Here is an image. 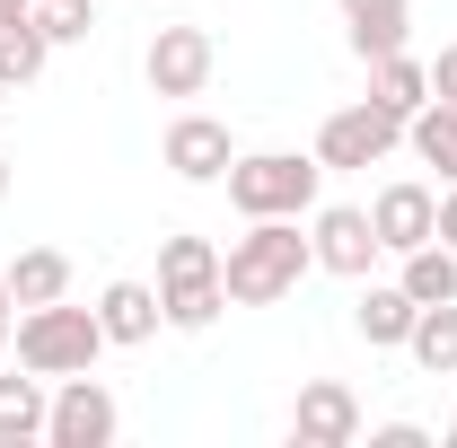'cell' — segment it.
<instances>
[{
  "instance_id": "cell-6",
  "label": "cell",
  "mask_w": 457,
  "mask_h": 448,
  "mask_svg": "<svg viewBox=\"0 0 457 448\" xmlns=\"http://www.w3.org/2000/svg\"><path fill=\"white\" fill-rule=\"evenodd\" d=\"M114 422H123V413H114V395L97 387L88 369H79V378H62L54 413H45V440H54V448H106V440H114Z\"/></svg>"
},
{
  "instance_id": "cell-19",
  "label": "cell",
  "mask_w": 457,
  "mask_h": 448,
  "mask_svg": "<svg viewBox=\"0 0 457 448\" xmlns=\"http://www.w3.org/2000/svg\"><path fill=\"white\" fill-rule=\"evenodd\" d=\"M45 54H54V45H45L36 9H27V18H0V88H27V79L45 71Z\"/></svg>"
},
{
  "instance_id": "cell-18",
  "label": "cell",
  "mask_w": 457,
  "mask_h": 448,
  "mask_svg": "<svg viewBox=\"0 0 457 448\" xmlns=\"http://www.w3.org/2000/svg\"><path fill=\"white\" fill-rule=\"evenodd\" d=\"M404 290H413L422 308H440V299H457V246H440V237L404 246Z\"/></svg>"
},
{
  "instance_id": "cell-25",
  "label": "cell",
  "mask_w": 457,
  "mask_h": 448,
  "mask_svg": "<svg viewBox=\"0 0 457 448\" xmlns=\"http://www.w3.org/2000/svg\"><path fill=\"white\" fill-rule=\"evenodd\" d=\"M431 97H440V106H457V45L431 62Z\"/></svg>"
},
{
  "instance_id": "cell-7",
  "label": "cell",
  "mask_w": 457,
  "mask_h": 448,
  "mask_svg": "<svg viewBox=\"0 0 457 448\" xmlns=\"http://www.w3.org/2000/svg\"><path fill=\"white\" fill-rule=\"evenodd\" d=\"M141 71H150L159 97H203V79H212V36H203V27H159Z\"/></svg>"
},
{
  "instance_id": "cell-15",
  "label": "cell",
  "mask_w": 457,
  "mask_h": 448,
  "mask_svg": "<svg viewBox=\"0 0 457 448\" xmlns=\"http://www.w3.org/2000/svg\"><path fill=\"white\" fill-rule=\"evenodd\" d=\"M404 141H413V159H422V168H440L457 185V106H440V97H431V106H413L404 114Z\"/></svg>"
},
{
  "instance_id": "cell-21",
  "label": "cell",
  "mask_w": 457,
  "mask_h": 448,
  "mask_svg": "<svg viewBox=\"0 0 457 448\" xmlns=\"http://www.w3.org/2000/svg\"><path fill=\"white\" fill-rule=\"evenodd\" d=\"M203 281H220L212 237H168V246H159V290H203Z\"/></svg>"
},
{
  "instance_id": "cell-27",
  "label": "cell",
  "mask_w": 457,
  "mask_h": 448,
  "mask_svg": "<svg viewBox=\"0 0 457 448\" xmlns=\"http://www.w3.org/2000/svg\"><path fill=\"white\" fill-rule=\"evenodd\" d=\"M9 308H18V299H9V281H0V352H9Z\"/></svg>"
},
{
  "instance_id": "cell-16",
  "label": "cell",
  "mask_w": 457,
  "mask_h": 448,
  "mask_svg": "<svg viewBox=\"0 0 457 448\" xmlns=\"http://www.w3.org/2000/svg\"><path fill=\"white\" fill-rule=\"evenodd\" d=\"M370 97L387 114H413V106H431V62H413V54H387V62H370Z\"/></svg>"
},
{
  "instance_id": "cell-12",
  "label": "cell",
  "mask_w": 457,
  "mask_h": 448,
  "mask_svg": "<svg viewBox=\"0 0 457 448\" xmlns=\"http://www.w3.org/2000/svg\"><path fill=\"white\" fill-rule=\"evenodd\" d=\"M9 299H18V308H45V299H71V255H62V246H27V255H18V264H9Z\"/></svg>"
},
{
  "instance_id": "cell-9",
  "label": "cell",
  "mask_w": 457,
  "mask_h": 448,
  "mask_svg": "<svg viewBox=\"0 0 457 448\" xmlns=\"http://www.w3.org/2000/svg\"><path fill=\"white\" fill-rule=\"evenodd\" d=\"M370 228H378L387 255H404V246L440 237V194H431V185H387V194L370 203Z\"/></svg>"
},
{
  "instance_id": "cell-14",
  "label": "cell",
  "mask_w": 457,
  "mask_h": 448,
  "mask_svg": "<svg viewBox=\"0 0 457 448\" xmlns=\"http://www.w3.org/2000/svg\"><path fill=\"white\" fill-rule=\"evenodd\" d=\"M413 317H422V299H413L404 281H396V290H361V308H352V326H361V343H378V352L413 335Z\"/></svg>"
},
{
  "instance_id": "cell-31",
  "label": "cell",
  "mask_w": 457,
  "mask_h": 448,
  "mask_svg": "<svg viewBox=\"0 0 457 448\" xmlns=\"http://www.w3.org/2000/svg\"><path fill=\"white\" fill-rule=\"evenodd\" d=\"M440 448H457V431H449V440H440Z\"/></svg>"
},
{
  "instance_id": "cell-23",
  "label": "cell",
  "mask_w": 457,
  "mask_h": 448,
  "mask_svg": "<svg viewBox=\"0 0 457 448\" xmlns=\"http://www.w3.org/2000/svg\"><path fill=\"white\" fill-rule=\"evenodd\" d=\"M36 27H45V45H88L97 0H36Z\"/></svg>"
},
{
  "instance_id": "cell-20",
  "label": "cell",
  "mask_w": 457,
  "mask_h": 448,
  "mask_svg": "<svg viewBox=\"0 0 457 448\" xmlns=\"http://www.w3.org/2000/svg\"><path fill=\"white\" fill-rule=\"evenodd\" d=\"M352 54L361 62L404 54V0H361V9H352Z\"/></svg>"
},
{
  "instance_id": "cell-28",
  "label": "cell",
  "mask_w": 457,
  "mask_h": 448,
  "mask_svg": "<svg viewBox=\"0 0 457 448\" xmlns=\"http://www.w3.org/2000/svg\"><path fill=\"white\" fill-rule=\"evenodd\" d=\"M27 9H36V0H0V18H27Z\"/></svg>"
},
{
  "instance_id": "cell-11",
  "label": "cell",
  "mask_w": 457,
  "mask_h": 448,
  "mask_svg": "<svg viewBox=\"0 0 457 448\" xmlns=\"http://www.w3.org/2000/svg\"><path fill=\"white\" fill-rule=\"evenodd\" d=\"M97 326H106V343H150L168 326V308H159L150 281H114L106 299H97Z\"/></svg>"
},
{
  "instance_id": "cell-4",
  "label": "cell",
  "mask_w": 457,
  "mask_h": 448,
  "mask_svg": "<svg viewBox=\"0 0 457 448\" xmlns=\"http://www.w3.org/2000/svg\"><path fill=\"white\" fill-rule=\"evenodd\" d=\"M396 141H404V114H387L378 97H361V106L326 114V132H317V168H378Z\"/></svg>"
},
{
  "instance_id": "cell-10",
  "label": "cell",
  "mask_w": 457,
  "mask_h": 448,
  "mask_svg": "<svg viewBox=\"0 0 457 448\" xmlns=\"http://www.w3.org/2000/svg\"><path fill=\"white\" fill-rule=\"evenodd\" d=\"M228 123H212V114H176L168 123V168L185 176V185H220L228 176Z\"/></svg>"
},
{
  "instance_id": "cell-26",
  "label": "cell",
  "mask_w": 457,
  "mask_h": 448,
  "mask_svg": "<svg viewBox=\"0 0 457 448\" xmlns=\"http://www.w3.org/2000/svg\"><path fill=\"white\" fill-rule=\"evenodd\" d=\"M440 246H457V194L440 203Z\"/></svg>"
},
{
  "instance_id": "cell-22",
  "label": "cell",
  "mask_w": 457,
  "mask_h": 448,
  "mask_svg": "<svg viewBox=\"0 0 457 448\" xmlns=\"http://www.w3.org/2000/svg\"><path fill=\"white\" fill-rule=\"evenodd\" d=\"M159 308H168L176 335H203V326L228 308V290H220V281H203V290H159Z\"/></svg>"
},
{
  "instance_id": "cell-8",
  "label": "cell",
  "mask_w": 457,
  "mask_h": 448,
  "mask_svg": "<svg viewBox=\"0 0 457 448\" xmlns=\"http://www.w3.org/2000/svg\"><path fill=\"white\" fill-rule=\"evenodd\" d=\"M308 246H317V264H326V273H352V281L370 273V255H387V246H378V228H370V212H352V203L317 212Z\"/></svg>"
},
{
  "instance_id": "cell-2",
  "label": "cell",
  "mask_w": 457,
  "mask_h": 448,
  "mask_svg": "<svg viewBox=\"0 0 457 448\" xmlns=\"http://www.w3.org/2000/svg\"><path fill=\"white\" fill-rule=\"evenodd\" d=\"M97 352H106L97 308L45 299V308L18 317V369H36V378H79V369H97Z\"/></svg>"
},
{
  "instance_id": "cell-30",
  "label": "cell",
  "mask_w": 457,
  "mask_h": 448,
  "mask_svg": "<svg viewBox=\"0 0 457 448\" xmlns=\"http://www.w3.org/2000/svg\"><path fill=\"white\" fill-rule=\"evenodd\" d=\"M352 9H361V0H343V18H352Z\"/></svg>"
},
{
  "instance_id": "cell-24",
  "label": "cell",
  "mask_w": 457,
  "mask_h": 448,
  "mask_svg": "<svg viewBox=\"0 0 457 448\" xmlns=\"http://www.w3.org/2000/svg\"><path fill=\"white\" fill-rule=\"evenodd\" d=\"M370 448H431L422 422H387V431H370Z\"/></svg>"
},
{
  "instance_id": "cell-17",
  "label": "cell",
  "mask_w": 457,
  "mask_h": 448,
  "mask_svg": "<svg viewBox=\"0 0 457 448\" xmlns=\"http://www.w3.org/2000/svg\"><path fill=\"white\" fill-rule=\"evenodd\" d=\"M404 352H413L431 378H457V299L422 308V317H413V335H404Z\"/></svg>"
},
{
  "instance_id": "cell-5",
  "label": "cell",
  "mask_w": 457,
  "mask_h": 448,
  "mask_svg": "<svg viewBox=\"0 0 457 448\" xmlns=\"http://www.w3.org/2000/svg\"><path fill=\"white\" fill-rule=\"evenodd\" d=\"M290 440L299 448H352L361 440V395L343 378H308L299 404H290Z\"/></svg>"
},
{
  "instance_id": "cell-3",
  "label": "cell",
  "mask_w": 457,
  "mask_h": 448,
  "mask_svg": "<svg viewBox=\"0 0 457 448\" xmlns=\"http://www.w3.org/2000/svg\"><path fill=\"white\" fill-rule=\"evenodd\" d=\"M317 159H299V150H255V159H228V203L246 212V220H299L308 203H317Z\"/></svg>"
},
{
  "instance_id": "cell-29",
  "label": "cell",
  "mask_w": 457,
  "mask_h": 448,
  "mask_svg": "<svg viewBox=\"0 0 457 448\" xmlns=\"http://www.w3.org/2000/svg\"><path fill=\"white\" fill-rule=\"evenodd\" d=\"M0 194H9V150H0Z\"/></svg>"
},
{
  "instance_id": "cell-1",
  "label": "cell",
  "mask_w": 457,
  "mask_h": 448,
  "mask_svg": "<svg viewBox=\"0 0 457 448\" xmlns=\"http://www.w3.org/2000/svg\"><path fill=\"white\" fill-rule=\"evenodd\" d=\"M308 264H317V246L299 237V220H255V228L220 255V290L237 299V308H273V299L299 290Z\"/></svg>"
},
{
  "instance_id": "cell-13",
  "label": "cell",
  "mask_w": 457,
  "mask_h": 448,
  "mask_svg": "<svg viewBox=\"0 0 457 448\" xmlns=\"http://www.w3.org/2000/svg\"><path fill=\"white\" fill-rule=\"evenodd\" d=\"M45 413H54V395H45L36 369H27V378H0V448L45 440Z\"/></svg>"
}]
</instances>
